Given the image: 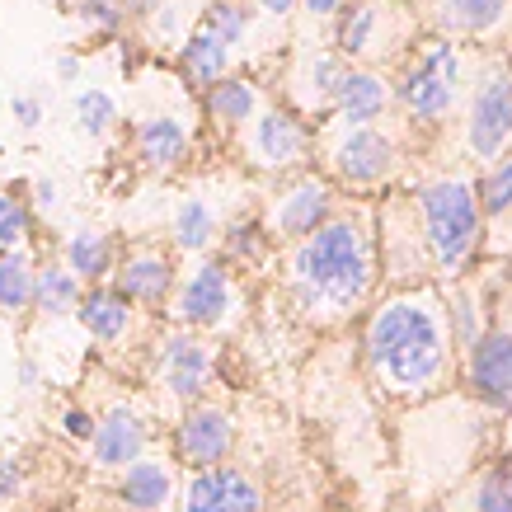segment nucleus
I'll list each match as a JSON object with an SVG mask.
<instances>
[{
	"label": "nucleus",
	"instance_id": "f257e3e1",
	"mask_svg": "<svg viewBox=\"0 0 512 512\" xmlns=\"http://www.w3.org/2000/svg\"><path fill=\"white\" fill-rule=\"evenodd\" d=\"M372 235L353 217H329L292 254V296L311 320H339L372 292Z\"/></svg>",
	"mask_w": 512,
	"mask_h": 512
},
{
	"label": "nucleus",
	"instance_id": "f03ea898",
	"mask_svg": "<svg viewBox=\"0 0 512 512\" xmlns=\"http://www.w3.org/2000/svg\"><path fill=\"white\" fill-rule=\"evenodd\" d=\"M367 357L386 390L414 395L447 372V325L428 296H395L367 325Z\"/></svg>",
	"mask_w": 512,
	"mask_h": 512
},
{
	"label": "nucleus",
	"instance_id": "7ed1b4c3",
	"mask_svg": "<svg viewBox=\"0 0 512 512\" xmlns=\"http://www.w3.org/2000/svg\"><path fill=\"white\" fill-rule=\"evenodd\" d=\"M419 217H423V240L433 249V259L442 268H461L475 254L480 240V198L475 184L466 179H437L419 193Z\"/></svg>",
	"mask_w": 512,
	"mask_h": 512
},
{
	"label": "nucleus",
	"instance_id": "20e7f679",
	"mask_svg": "<svg viewBox=\"0 0 512 512\" xmlns=\"http://www.w3.org/2000/svg\"><path fill=\"white\" fill-rule=\"evenodd\" d=\"M470 151L484 160L503 156V146L512 141V76L503 66H489L470 94V118H466Z\"/></svg>",
	"mask_w": 512,
	"mask_h": 512
},
{
	"label": "nucleus",
	"instance_id": "39448f33",
	"mask_svg": "<svg viewBox=\"0 0 512 512\" xmlns=\"http://www.w3.org/2000/svg\"><path fill=\"white\" fill-rule=\"evenodd\" d=\"M226 311H231V268L221 264V259H202V264L179 282L174 315H179V325H188V329H207V325H217Z\"/></svg>",
	"mask_w": 512,
	"mask_h": 512
},
{
	"label": "nucleus",
	"instance_id": "423d86ee",
	"mask_svg": "<svg viewBox=\"0 0 512 512\" xmlns=\"http://www.w3.org/2000/svg\"><path fill=\"white\" fill-rule=\"evenodd\" d=\"M395 160H400L395 141L381 137L376 127H348V137L334 146V170H339L343 184L353 188H372L381 179H390Z\"/></svg>",
	"mask_w": 512,
	"mask_h": 512
},
{
	"label": "nucleus",
	"instance_id": "0eeeda50",
	"mask_svg": "<svg viewBox=\"0 0 512 512\" xmlns=\"http://www.w3.org/2000/svg\"><path fill=\"white\" fill-rule=\"evenodd\" d=\"M231 414L226 409H212V404H193L184 414V423L174 428V451H179V461L193 470H212L217 461H226V451H231Z\"/></svg>",
	"mask_w": 512,
	"mask_h": 512
},
{
	"label": "nucleus",
	"instance_id": "6e6552de",
	"mask_svg": "<svg viewBox=\"0 0 512 512\" xmlns=\"http://www.w3.org/2000/svg\"><path fill=\"white\" fill-rule=\"evenodd\" d=\"M160 381L170 386L174 400L198 404L212 381V348L198 334H170L160 343Z\"/></svg>",
	"mask_w": 512,
	"mask_h": 512
},
{
	"label": "nucleus",
	"instance_id": "1a4fd4ad",
	"mask_svg": "<svg viewBox=\"0 0 512 512\" xmlns=\"http://www.w3.org/2000/svg\"><path fill=\"white\" fill-rule=\"evenodd\" d=\"M259 508H264L259 484L231 466L198 470V475L188 480L184 512H259Z\"/></svg>",
	"mask_w": 512,
	"mask_h": 512
},
{
	"label": "nucleus",
	"instance_id": "9d476101",
	"mask_svg": "<svg viewBox=\"0 0 512 512\" xmlns=\"http://www.w3.org/2000/svg\"><path fill=\"white\" fill-rule=\"evenodd\" d=\"M113 292L123 296L127 306H165L174 292V264L160 249H137L123 264H113Z\"/></svg>",
	"mask_w": 512,
	"mask_h": 512
},
{
	"label": "nucleus",
	"instance_id": "9b49d317",
	"mask_svg": "<svg viewBox=\"0 0 512 512\" xmlns=\"http://www.w3.org/2000/svg\"><path fill=\"white\" fill-rule=\"evenodd\" d=\"M470 390L494 409H512V334L494 329L470 348Z\"/></svg>",
	"mask_w": 512,
	"mask_h": 512
},
{
	"label": "nucleus",
	"instance_id": "f8f14e48",
	"mask_svg": "<svg viewBox=\"0 0 512 512\" xmlns=\"http://www.w3.org/2000/svg\"><path fill=\"white\" fill-rule=\"evenodd\" d=\"M141 451H146V423L127 404L109 409L104 419H94L90 456L99 470H127L132 461H141Z\"/></svg>",
	"mask_w": 512,
	"mask_h": 512
},
{
	"label": "nucleus",
	"instance_id": "ddd939ff",
	"mask_svg": "<svg viewBox=\"0 0 512 512\" xmlns=\"http://www.w3.org/2000/svg\"><path fill=\"white\" fill-rule=\"evenodd\" d=\"M306 146H311L306 127L296 123L287 109H268L254 118L249 151H254V160H259L264 170H287V165H296V160L306 156Z\"/></svg>",
	"mask_w": 512,
	"mask_h": 512
},
{
	"label": "nucleus",
	"instance_id": "4468645a",
	"mask_svg": "<svg viewBox=\"0 0 512 512\" xmlns=\"http://www.w3.org/2000/svg\"><path fill=\"white\" fill-rule=\"evenodd\" d=\"M329 221V188L320 179H301L273 202V231L287 240H306Z\"/></svg>",
	"mask_w": 512,
	"mask_h": 512
},
{
	"label": "nucleus",
	"instance_id": "2eb2a0df",
	"mask_svg": "<svg viewBox=\"0 0 512 512\" xmlns=\"http://www.w3.org/2000/svg\"><path fill=\"white\" fill-rule=\"evenodd\" d=\"M188 156V127L179 123V118H146V123L137 127V160L146 165V170H179Z\"/></svg>",
	"mask_w": 512,
	"mask_h": 512
},
{
	"label": "nucleus",
	"instance_id": "dca6fc26",
	"mask_svg": "<svg viewBox=\"0 0 512 512\" xmlns=\"http://www.w3.org/2000/svg\"><path fill=\"white\" fill-rule=\"evenodd\" d=\"M132 306H127L123 296L113 292V287H90V292H80V306H76V320L85 325V334L99 343H118L127 339V329H132Z\"/></svg>",
	"mask_w": 512,
	"mask_h": 512
},
{
	"label": "nucleus",
	"instance_id": "f3484780",
	"mask_svg": "<svg viewBox=\"0 0 512 512\" xmlns=\"http://www.w3.org/2000/svg\"><path fill=\"white\" fill-rule=\"evenodd\" d=\"M179 71H184L188 85H198V90H212L217 80L231 76V47L221 43L217 33L207 29H193L179 47Z\"/></svg>",
	"mask_w": 512,
	"mask_h": 512
},
{
	"label": "nucleus",
	"instance_id": "a211bd4d",
	"mask_svg": "<svg viewBox=\"0 0 512 512\" xmlns=\"http://www.w3.org/2000/svg\"><path fill=\"white\" fill-rule=\"evenodd\" d=\"M113 264H118V254H113V235L109 231H94V226H85V231L66 235L62 268L80 282V287H85V282H104L113 273Z\"/></svg>",
	"mask_w": 512,
	"mask_h": 512
},
{
	"label": "nucleus",
	"instance_id": "6ab92c4d",
	"mask_svg": "<svg viewBox=\"0 0 512 512\" xmlns=\"http://www.w3.org/2000/svg\"><path fill=\"white\" fill-rule=\"evenodd\" d=\"M386 80L372 76V71H343L339 94H334V109L348 127H367L386 113Z\"/></svg>",
	"mask_w": 512,
	"mask_h": 512
},
{
	"label": "nucleus",
	"instance_id": "aec40b11",
	"mask_svg": "<svg viewBox=\"0 0 512 512\" xmlns=\"http://www.w3.org/2000/svg\"><path fill=\"white\" fill-rule=\"evenodd\" d=\"M400 104L419 123H437V118H447L451 104H456V85L442 76H433V71H423L419 62H414V71L400 80Z\"/></svg>",
	"mask_w": 512,
	"mask_h": 512
},
{
	"label": "nucleus",
	"instance_id": "412c9836",
	"mask_svg": "<svg viewBox=\"0 0 512 512\" xmlns=\"http://www.w3.org/2000/svg\"><path fill=\"white\" fill-rule=\"evenodd\" d=\"M170 494H174V480L160 461H132L123 470V480H118V498L132 512H165Z\"/></svg>",
	"mask_w": 512,
	"mask_h": 512
},
{
	"label": "nucleus",
	"instance_id": "4be33fe9",
	"mask_svg": "<svg viewBox=\"0 0 512 512\" xmlns=\"http://www.w3.org/2000/svg\"><path fill=\"white\" fill-rule=\"evenodd\" d=\"M512 0H442L437 5V19L442 29L466 33V38H480V33H494L503 19H508Z\"/></svg>",
	"mask_w": 512,
	"mask_h": 512
},
{
	"label": "nucleus",
	"instance_id": "5701e85b",
	"mask_svg": "<svg viewBox=\"0 0 512 512\" xmlns=\"http://www.w3.org/2000/svg\"><path fill=\"white\" fill-rule=\"evenodd\" d=\"M254 109H259V90H254V80H245V76H226L207 90V113H212V123L217 127L249 123Z\"/></svg>",
	"mask_w": 512,
	"mask_h": 512
},
{
	"label": "nucleus",
	"instance_id": "b1692460",
	"mask_svg": "<svg viewBox=\"0 0 512 512\" xmlns=\"http://www.w3.org/2000/svg\"><path fill=\"white\" fill-rule=\"evenodd\" d=\"M80 287L71 273H66L62 264H43V268H33V311L38 315H71L80 306Z\"/></svg>",
	"mask_w": 512,
	"mask_h": 512
},
{
	"label": "nucleus",
	"instance_id": "393cba45",
	"mask_svg": "<svg viewBox=\"0 0 512 512\" xmlns=\"http://www.w3.org/2000/svg\"><path fill=\"white\" fill-rule=\"evenodd\" d=\"M174 245L188 249V254H202V249L217 240V212L207 198H184L174 207Z\"/></svg>",
	"mask_w": 512,
	"mask_h": 512
},
{
	"label": "nucleus",
	"instance_id": "a878e982",
	"mask_svg": "<svg viewBox=\"0 0 512 512\" xmlns=\"http://www.w3.org/2000/svg\"><path fill=\"white\" fill-rule=\"evenodd\" d=\"M376 38H381V5L362 0L353 10H343V19H339V52L343 57H372Z\"/></svg>",
	"mask_w": 512,
	"mask_h": 512
},
{
	"label": "nucleus",
	"instance_id": "bb28decb",
	"mask_svg": "<svg viewBox=\"0 0 512 512\" xmlns=\"http://www.w3.org/2000/svg\"><path fill=\"white\" fill-rule=\"evenodd\" d=\"M0 311L5 315L33 311V264L24 249L0 254Z\"/></svg>",
	"mask_w": 512,
	"mask_h": 512
},
{
	"label": "nucleus",
	"instance_id": "cd10ccee",
	"mask_svg": "<svg viewBox=\"0 0 512 512\" xmlns=\"http://www.w3.org/2000/svg\"><path fill=\"white\" fill-rule=\"evenodd\" d=\"M475 512H512V461H498L480 475L475 484V498H470Z\"/></svg>",
	"mask_w": 512,
	"mask_h": 512
},
{
	"label": "nucleus",
	"instance_id": "c85d7f7f",
	"mask_svg": "<svg viewBox=\"0 0 512 512\" xmlns=\"http://www.w3.org/2000/svg\"><path fill=\"white\" fill-rule=\"evenodd\" d=\"M202 29L217 33L226 47L245 43V33H249V10L240 5V0H212V5H207V19H202Z\"/></svg>",
	"mask_w": 512,
	"mask_h": 512
},
{
	"label": "nucleus",
	"instance_id": "c756f323",
	"mask_svg": "<svg viewBox=\"0 0 512 512\" xmlns=\"http://www.w3.org/2000/svg\"><path fill=\"white\" fill-rule=\"evenodd\" d=\"M33 231V212L29 202L15 198V193H0V254H15Z\"/></svg>",
	"mask_w": 512,
	"mask_h": 512
},
{
	"label": "nucleus",
	"instance_id": "7c9ffc66",
	"mask_svg": "<svg viewBox=\"0 0 512 512\" xmlns=\"http://www.w3.org/2000/svg\"><path fill=\"white\" fill-rule=\"evenodd\" d=\"M76 123L85 137H104V132L118 123V104H113L104 90H80L76 94Z\"/></svg>",
	"mask_w": 512,
	"mask_h": 512
},
{
	"label": "nucleus",
	"instance_id": "2f4dec72",
	"mask_svg": "<svg viewBox=\"0 0 512 512\" xmlns=\"http://www.w3.org/2000/svg\"><path fill=\"white\" fill-rule=\"evenodd\" d=\"M339 80H343V66L334 62V57H311V62H306V80H301V85H311V90H306V104L329 109L334 94H339Z\"/></svg>",
	"mask_w": 512,
	"mask_h": 512
},
{
	"label": "nucleus",
	"instance_id": "473e14b6",
	"mask_svg": "<svg viewBox=\"0 0 512 512\" xmlns=\"http://www.w3.org/2000/svg\"><path fill=\"white\" fill-rule=\"evenodd\" d=\"M419 66L442 80H451V85H461V52H456L447 38H428V43L419 47Z\"/></svg>",
	"mask_w": 512,
	"mask_h": 512
},
{
	"label": "nucleus",
	"instance_id": "72a5a7b5",
	"mask_svg": "<svg viewBox=\"0 0 512 512\" xmlns=\"http://www.w3.org/2000/svg\"><path fill=\"white\" fill-rule=\"evenodd\" d=\"M475 198H480V212H489V217L508 212L512 207V156H503V165L484 179V188H475Z\"/></svg>",
	"mask_w": 512,
	"mask_h": 512
},
{
	"label": "nucleus",
	"instance_id": "f704fd0d",
	"mask_svg": "<svg viewBox=\"0 0 512 512\" xmlns=\"http://www.w3.org/2000/svg\"><path fill=\"white\" fill-rule=\"evenodd\" d=\"M80 19H85L90 29H104V33H118L127 24L118 0H80Z\"/></svg>",
	"mask_w": 512,
	"mask_h": 512
},
{
	"label": "nucleus",
	"instance_id": "c9c22d12",
	"mask_svg": "<svg viewBox=\"0 0 512 512\" xmlns=\"http://www.w3.org/2000/svg\"><path fill=\"white\" fill-rule=\"evenodd\" d=\"M451 320H456V348H461V353H470V348H475V339H480V325H475V301H470V296H456Z\"/></svg>",
	"mask_w": 512,
	"mask_h": 512
},
{
	"label": "nucleus",
	"instance_id": "e433bc0d",
	"mask_svg": "<svg viewBox=\"0 0 512 512\" xmlns=\"http://www.w3.org/2000/svg\"><path fill=\"white\" fill-rule=\"evenodd\" d=\"M231 254L235 259H259L264 254V231L245 221V226H231Z\"/></svg>",
	"mask_w": 512,
	"mask_h": 512
},
{
	"label": "nucleus",
	"instance_id": "4c0bfd02",
	"mask_svg": "<svg viewBox=\"0 0 512 512\" xmlns=\"http://www.w3.org/2000/svg\"><path fill=\"white\" fill-rule=\"evenodd\" d=\"M19 489H24V470H19L15 456H0V508L15 503Z\"/></svg>",
	"mask_w": 512,
	"mask_h": 512
},
{
	"label": "nucleus",
	"instance_id": "58836bf2",
	"mask_svg": "<svg viewBox=\"0 0 512 512\" xmlns=\"http://www.w3.org/2000/svg\"><path fill=\"white\" fill-rule=\"evenodd\" d=\"M62 433L71 437V442H85V447H90L94 414H90V409H66V414H62Z\"/></svg>",
	"mask_w": 512,
	"mask_h": 512
},
{
	"label": "nucleus",
	"instance_id": "ea45409f",
	"mask_svg": "<svg viewBox=\"0 0 512 512\" xmlns=\"http://www.w3.org/2000/svg\"><path fill=\"white\" fill-rule=\"evenodd\" d=\"M57 207H62V188L52 184V179H38V184H33V207H29V212H43V217H52Z\"/></svg>",
	"mask_w": 512,
	"mask_h": 512
},
{
	"label": "nucleus",
	"instance_id": "a19ab883",
	"mask_svg": "<svg viewBox=\"0 0 512 512\" xmlns=\"http://www.w3.org/2000/svg\"><path fill=\"white\" fill-rule=\"evenodd\" d=\"M10 113H15V123H19V127H29V132H33L38 123H43V104H38L33 94H19L15 104H10Z\"/></svg>",
	"mask_w": 512,
	"mask_h": 512
},
{
	"label": "nucleus",
	"instance_id": "79ce46f5",
	"mask_svg": "<svg viewBox=\"0 0 512 512\" xmlns=\"http://www.w3.org/2000/svg\"><path fill=\"white\" fill-rule=\"evenodd\" d=\"M301 5H306L315 19H329V15H339L343 10V0H301Z\"/></svg>",
	"mask_w": 512,
	"mask_h": 512
},
{
	"label": "nucleus",
	"instance_id": "37998d69",
	"mask_svg": "<svg viewBox=\"0 0 512 512\" xmlns=\"http://www.w3.org/2000/svg\"><path fill=\"white\" fill-rule=\"evenodd\" d=\"M118 5H123V15L132 19V15H151V10H160L156 0H118Z\"/></svg>",
	"mask_w": 512,
	"mask_h": 512
},
{
	"label": "nucleus",
	"instance_id": "c03bdc74",
	"mask_svg": "<svg viewBox=\"0 0 512 512\" xmlns=\"http://www.w3.org/2000/svg\"><path fill=\"white\" fill-rule=\"evenodd\" d=\"M19 386L38 390V362H19Z\"/></svg>",
	"mask_w": 512,
	"mask_h": 512
},
{
	"label": "nucleus",
	"instance_id": "a18cd8bd",
	"mask_svg": "<svg viewBox=\"0 0 512 512\" xmlns=\"http://www.w3.org/2000/svg\"><path fill=\"white\" fill-rule=\"evenodd\" d=\"M292 5H301V0H259V10H264V15H287Z\"/></svg>",
	"mask_w": 512,
	"mask_h": 512
},
{
	"label": "nucleus",
	"instance_id": "49530a36",
	"mask_svg": "<svg viewBox=\"0 0 512 512\" xmlns=\"http://www.w3.org/2000/svg\"><path fill=\"white\" fill-rule=\"evenodd\" d=\"M57 76H62V80H76L80 76V62H76V57H62V62H57Z\"/></svg>",
	"mask_w": 512,
	"mask_h": 512
}]
</instances>
